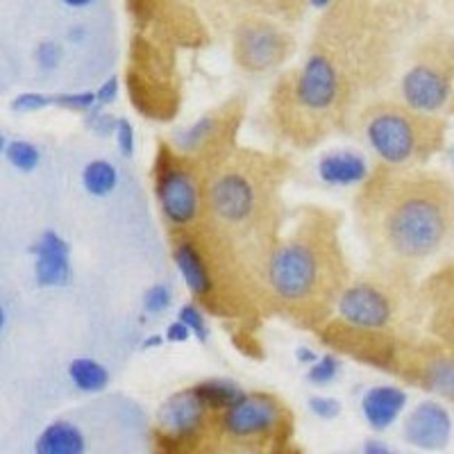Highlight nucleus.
Listing matches in <instances>:
<instances>
[{
  "instance_id": "nucleus-9",
  "label": "nucleus",
  "mask_w": 454,
  "mask_h": 454,
  "mask_svg": "<svg viewBox=\"0 0 454 454\" xmlns=\"http://www.w3.org/2000/svg\"><path fill=\"white\" fill-rule=\"evenodd\" d=\"M295 39L273 16L246 12L232 27V59L246 75H266L291 59Z\"/></svg>"
},
{
  "instance_id": "nucleus-10",
  "label": "nucleus",
  "mask_w": 454,
  "mask_h": 454,
  "mask_svg": "<svg viewBox=\"0 0 454 454\" xmlns=\"http://www.w3.org/2000/svg\"><path fill=\"white\" fill-rule=\"evenodd\" d=\"M241 119V100H227L214 107L212 112L202 114L196 123L177 132L170 144L186 155L200 160L207 168H212L218 160L237 148V129Z\"/></svg>"
},
{
  "instance_id": "nucleus-33",
  "label": "nucleus",
  "mask_w": 454,
  "mask_h": 454,
  "mask_svg": "<svg viewBox=\"0 0 454 454\" xmlns=\"http://www.w3.org/2000/svg\"><path fill=\"white\" fill-rule=\"evenodd\" d=\"M64 5H68V7H73V10H80V7H87V5H91L93 0H62Z\"/></svg>"
},
{
  "instance_id": "nucleus-6",
  "label": "nucleus",
  "mask_w": 454,
  "mask_h": 454,
  "mask_svg": "<svg viewBox=\"0 0 454 454\" xmlns=\"http://www.w3.org/2000/svg\"><path fill=\"white\" fill-rule=\"evenodd\" d=\"M356 125L380 164L413 168L432 160L445 144V116L419 112L400 98H375L356 116Z\"/></svg>"
},
{
  "instance_id": "nucleus-26",
  "label": "nucleus",
  "mask_w": 454,
  "mask_h": 454,
  "mask_svg": "<svg viewBox=\"0 0 454 454\" xmlns=\"http://www.w3.org/2000/svg\"><path fill=\"white\" fill-rule=\"evenodd\" d=\"M62 55H64V51H62V46H59V43L43 42L42 46L36 48L35 59L42 68H55L57 64H59V59H62Z\"/></svg>"
},
{
  "instance_id": "nucleus-12",
  "label": "nucleus",
  "mask_w": 454,
  "mask_h": 454,
  "mask_svg": "<svg viewBox=\"0 0 454 454\" xmlns=\"http://www.w3.org/2000/svg\"><path fill=\"white\" fill-rule=\"evenodd\" d=\"M218 413V425L232 441L269 439L282 432L286 423V409L269 393H243L237 403Z\"/></svg>"
},
{
  "instance_id": "nucleus-28",
  "label": "nucleus",
  "mask_w": 454,
  "mask_h": 454,
  "mask_svg": "<svg viewBox=\"0 0 454 454\" xmlns=\"http://www.w3.org/2000/svg\"><path fill=\"white\" fill-rule=\"evenodd\" d=\"M170 302V291L166 284H155L153 289L148 291V295H145V309L148 311H161L166 309Z\"/></svg>"
},
{
  "instance_id": "nucleus-7",
  "label": "nucleus",
  "mask_w": 454,
  "mask_h": 454,
  "mask_svg": "<svg viewBox=\"0 0 454 454\" xmlns=\"http://www.w3.org/2000/svg\"><path fill=\"white\" fill-rule=\"evenodd\" d=\"M209 168L168 141H161L153 164V189L160 212L170 230H186L207 214Z\"/></svg>"
},
{
  "instance_id": "nucleus-1",
  "label": "nucleus",
  "mask_w": 454,
  "mask_h": 454,
  "mask_svg": "<svg viewBox=\"0 0 454 454\" xmlns=\"http://www.w3.org/2000/svg\"><path fill=\"white\" fill-rule=\"evenodd\" d=\"M423 0H330L302 67L270 93V121L295 148L346 129L397 68Z\"/></svg>"
},
{
  "instance_id": "nucleus-11",
  "label": "nucleus",
  "mask_w": 454,
  "mask_h": 454,
  "mask_svg": "<svg viewBox=\"0 0 454 454\" xmlns=\"http://www.w3.org/2000/svg\"><path fill=\"white\" fill-rule=\"evenodd\" d=\"M400 307L388 279H352L336 305V318L364 330H387Z\"/></svg>"
},
{
  "instance_id": "nucleus-14",
  "label": "nucleus",
  "mask_w": 454,
  "mask_h": 454,
  "mask_svg": "<svg viewBox=\"0 0 454 454\" xmlns=\"http://www.w3.org/2000/svg\"><path fill=\"white\" fill-rule=\"evenodd\" d=\"M452 434V419L439 403H420L404 420L403 436L420 450H443Z\"/></svg>"
},
{
  "instance_id": "nucleus-25",
  "label": "nucleus",
  "mask_w": 454,
  "mask_h": 454,
  "mask_svg": "<svg viewBox=\"0 0 454 454\" xmlns=\"http://www.w3.org/2000/svg\"><path fill=\"white\" fill-rule=\"evenodd\" d=\"M180 320L193 332V334H198V339H205L207 327H205V318H202V311L198 309V302L182 307Z\"/></svg>"
},
{
  "instance_id": "nucleus-18",
  "label": "nucleus",
  "mask_w": 454,
  "mask_h": 454,
  "mask_svg": "<svg viewBox=\"0 0 454 454\" xmlns=\"http://www.w3.org/2000/svg\"><path fill=\"white\" fill-rule=\"evenodd\" d=\"M68 377H71L73 387L84 393L103 391L109 382L107 368L93 359H75L68 366Z\"/></svg>"
},
{
  "instance_id": "nucleus-15",
  "label": "nucleus",
  "mask_w": 454,
  "mask_h": 454,
  "mask_svg": "<svg viewBox=\"0 0 454 454\" xmlns=\"http://www.w3.org/2000/svg\"><path fill=\"white\" fill-rule=\"evenodd\" d=\"M407 407V393L395 387H375L364 395L362 411L372 429L382 432L391 427Z\"/></svg>"
},
{
  "instance_id": "nucleus-8",
  "label": "nucleus",
  "mask_w": 454,
  "mask_h": 454,
  "mask_svg": "<svg viewBox=\"0 0 454 454\" xmlns=\"http://www.w3.org/2000/svg\"><path fill=\"white\" fill-rule=\"evenodd\" d=\"M400 100L419 112L445 116L454 105V36L436 32L411 52L400 78Z\"/></svg>"
},
{
  "instance_id": "nucleus-19",
  "label": "nucleus",
  "mask_w": 454,
  "mask_h": 454,
  "mask_svg": "<svg viewBox=\"0 0 454 454\" xmlns=\"http://www.w3.org/2000/svg\"><path fill=\"white\" fill-rule=\"evenodd\" d=\"M227 3L243 10V14L257 12V14L273 16V19H284V21L298 19L305 7V0H227Z\"/></svg>"
},
{
  "instance_id": "nucleus-30",
  "label": "nucleus",
  "mask_w": 454,
  "mask_h": 454,
  "mask_svg": "<svg viewBox=\"0 0 454 454\" xmlns=\"http://www.w3.org/2000/svg\"><path fill=\"white\" fill-rule=\"evenodd\" d=\"M51 103V98H46V96H35V93H30V96H21V98L16 100L14 107L16 109H35V107H43V105Z\"/></svg>"
},
{
  "instance_id": "nucleus-13",
  "label": "nucleus",
  "mask_w": 454,
  "mask_h": 454,
  "mask_svg": "<svg viewBox=\"0 0 454 454\" xmlns=\"http://www.w3.org/2000/svg\"><path fill=\"white\" fill-rule=\"evenodd\" d=\"M209 411H214V409L207 407L196 388H186V391L170 395L161 404L160 413H157V429L164 439L173 441V443L196 439L205 429Z\"/></svg>"
},
{
  "instance_id": "nucleus-21",
  "label": "nucleus",
  "mask_w": 454,
  "mask_h": 454,
  "mask_svg": "<svg viewBox=\"0 0 454 454\" xmlns=\"http://www.w3.org/2000/svg\"><path fill=\"white\" fill-rule=\"evenodd\" d=\"M84 189L93 196H107L109 192H114V186L119 182V176H116V168H114L109 161L96 160L84 168L82 173Z\"/></svg>"
},
{
  "instance_id": "nucleus-24",
  "label": "nucleus",
  "mask_w": 454,
  "mask_h": 454,
  "mask_svg": "<svg viewBox=\"0 0 454 454\" xmlns=\"http://www.w3.org/2000/svg\"><path fill=\"white\" fill-rule=\"evenodd\" d=\"M339 371V362H336L334 355H325L323 359H316L314 366L309 371V382L316 387H323V384H330L336 377Z\"/></svg>"
},
{
  "instance_id": "nucleus-16",
  "label": "nucleus",
  "mask_w": 454,
  "mask_h": 454,
  "mask_svg": "<svg viewBox=\"0 0 454 454\" xmlns=\"http://www.w3.org/2000/svg\"><path fill=\"white\" fill-rule=\"evenodd\" d=\"M36 279L46 286L62 284L68 278V248L55 232H46L36 243Z\"/></svg>"
},
{
  "instance_id": "nucleus-23",
  "label": "nucleus",
  "mask_w": 454,
  "mask_h": 454,
  "mask_svg": "<svg viewBox=\"0 0 454 454\" xmlns=\"http://www.w3.org/2000/svg\"><path fill=\"white\" fill-rule=\"evenodd\" d=\"M7 160L16 168L32 170L39 164V150L32 144H27V141H12L10 148H7Z\"/></svg>"
},
{
  "instance_id": "nucleus-29",
  "label": "nucleus",
  "mask_w": 454,
  "mask_h": 454,
  "mask_svg": "<svg viewBox=\"0 0 454 454\" xmlns=\"http://www.w3.org/2000/svg\"><path fill=\"white\" fill-rule=\"evenodd\" d=\"M309 407L316 416H320V419H334V416H339V411H340V407L336 400H332V397H323V395L311 397Z\"/></svg>"
},
{
  "instance_id": "nucleus-5",
  "label": "nucleus",
  "mask_w": 454,
  "mask_h": 454,
  "mask_svg": "<svg viewBox=\"0 0 454 454\" xmlns=\"http://www.w3.org/2000/svg\"><path fill=\"white\" fill-rule=\"evenodd\" d=\"M170 254L193 300L209 314L243 320L263 307L259 275L205 218L170 230Z\"/></svg>"
},
{
  "instance_id": "nucleus-2",
  "label": "nucleus",
  "mask_w": 454,
  "mask_h": 454,
  "mask_svg": "<svg viewBox=\"0 0 454 454\" xmlns=\"http://www.w3.org/2000/svg\"><path fill=\"white\" fill-rule=\"evenodd\" d=\"M355 209L364 241L388 273L420 266L454 241V182L436 170L377 164Z\"/></svg>"
},
{
  "instance_id": "nucleus-20",
  "label": "nucleus",
  "mask_w": 454,
  "mask_h": 454,
  "mask_svg": "<svg viewBox=\"0 0 454 454\" xmlns=\"http://www.w3.org/2000/svg\"><path fill=\"white\" fill-rule=\"evenodd\" d=\"M198 391V395L207 403V407L214 409V411H223L225 407H230L232 403H237L239 397L243 395L241 388L232 382H225V380H212V382H202L198 387H193Z\"/></svg>"
},
{
  "instance_id": "nucleus-17",
  "label": "nucleus",
  "mask_w": 454,
  "mask_h": 454,
  "mask_svg": "<svg viewBox=\"0 0 454 454\" xmlns=\"http://www.w3.org/2000/svg\"><path fill=\"white\" fill-rule=\"evenodd\" d=\"M84 434L67 420L48 425L35 443V454H84Z\"/></svg>"
},
{
  "instance_id": "nucleus-32",
  "label": "nucleus",
  "mask_w": 454,
  "mask_h": 454,
  "mask_svg": "<svg viewBox=\"0 0 454 454\" xmlns=\"http://www.w3.org/2000/svg\"><path fill=\"white\" fill-rule=\"evenodd\" d=\"M364 454H395V452L388 450L384 443H380V441H366V445H364Z\"/></svg>"
},
{
  "instance_id": "nucleus-31",
  "label": "nucleus",
  "mask_w": 454,
  "mask_h": 454,
  "mask_svg": "<svg viewBox=\"0 0 454 454\" xmlns=\"http://www.w3.org/2000/svg\"><path fill=\"white\" fill-rule=\"evenodd\" d=\"M119 96V82H116V78L107 80V82L100 87V91L96 93V98H98V103H112L114 98Z\"/></svg>"
},
{
  "instance_id": "nucleus-3",
  "label": "nucleus",
  "mask_w": 454,
  "mask_h": 454,
  "mask_svg": "<svg viewBox=\"0 0 454 454\" xmlns=\"http://www.w3.org/2000/svg\"><path fill=\"white\" fill-rule=\"evenodd\" d=\"M352 282L339 216L305 207L279 237L262 273L263 307L294 325L323 330Z\"/></svg>"
},
{
  "instance_id": "nucleus-4",
  "label": "nucleus",
  "mask_w": 454,
  "mask_h": 454,
  "mask_svg": "<svg viewBox=\"0 0 454 454\" xmlns=\"http://www.w3.org/2000/svg\"><path fill=\"white\" fill-rule=\"evenodd\" d=\"M289 164L282 157L234 148L209 168L205 221L232 243L262 282L263 266L284 227L282 189Z\"/></svg>"
},
{
  "instance_id": "nucleus-27",
  "label": "nucleus",
  "mask_w": 454,
  "mask_h": 454,
  "mask_svg": "<svg viewBox=\"0 0 454 454\" xmlns=\"http://www.w3.org/2000/svg\"><path fill=\"white\" fill-rule=\"evenodd\" d=\"M116 144H119L121 153H123L125 157L132 155V150H135V129H132L129 121H116Z\"/></svg>"
},
{
  "instance_id": "nucleus-22",
  "label": "nucleus",
  "mask_w": 454,
  "mask_h": 454,
  "mask_svg": "<svg viewBox=\"0 0 454 454\" xmlns=\"http://www.w3.org/2000/svg\"><path fill=\"white\" fill-rule=\"evenodd\" d=\"M356 173H362L364 176V166L362 161L352 160V157H343V155H336V157H327L323 161V177L332 182H352L356 177Z\"/></svg>"
}]
</instances>
